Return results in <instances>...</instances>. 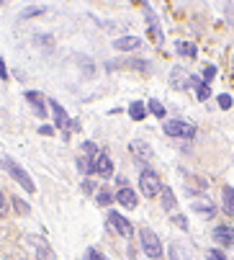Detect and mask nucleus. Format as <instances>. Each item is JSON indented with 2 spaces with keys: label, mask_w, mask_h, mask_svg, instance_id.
Listing matches in <instances>:
<instances>
[{
  "label": "nucleus",
  "mask_w": 234,
  "mask_h": 260,
  "mask_svg": "<svg viewBox=\"0 0 234 260\" xmlns=\"http://www.w3.org/2000/svg\"><path fill=\"white\" fill-rule=\"evenodd\" d=\"M0 165H3V168L13 175V180H18V183L23 185V188H26L28 193H34V191H36V185H34L31 175H28V173H26V170H23V168H21L16 160H11L8 155H3V157H0Z\"/></svg>",
  "instance_id": "nucleus-1"
},
{
  "label": "nucleus",
  "mask_w": 234,
  "mask_h": 260,
  "mask_svg": "<svg viewBox=\"0 0 234 260\" xmlns=\"http://www.w3.org/2000/svg\"><path fill=\"white\" fill-rule=\"evenodd\" d=\"M139 242H142V250H144L147 257L157 260V257L162 255V242H160V237L154 235L149 227H142V230H139Z\"/></svg>",
  "instance_id": "nucleus-2"
},
{
  "label": "nucleus",
  "mask_w": 234,
  "mask_h": 260,
  "mask_svg": "<svg viewBox=\"0 0 234 260\" xmlns=\"http://www.w3.org/2000/svg\"><path fill=\"white\" fill-rule=\"evenodd\" d=\"M139 188H142V193L147 196V199H152V196H157L160 191H162V183H160V175L154 173V170H142L139 173Z\"/></svg>",
  "instance_id": "nucleus-3"
},
{
  "label": "nucleus",
  "mask_w": 234,
  "mask_h": 260,
  "mask_svg": "<svg viewBox=\"0 0 234 260\" xmlns=\"http://www.w3.org/2000/svg\"><path fill=\"white\" fill-rule=\"evenodd\" d=\"M165 134L168 137H178V139H193L196 137V126H193L190 121H168L165 124Z\"/></svg>",
  "instance_id": "nucleus-4"
},
{
  "label": "nucleus",
  "mask_w": 234,
  "mask_h": 260,
  "mask_svg": "<svg viewBox=\"0 0 234 260\" xmlns=\"http://www.w3.org/2000/svg\"><path fill=\"white\" fill-rule=\"evenodd\" d=\"M108 224L119 232L121 237H129L131 232H134V227H131V221L129 219H124L119 211H108Z\"/></svg>",
  "instance_id": "nucleus-5"
},
{
  "label": "nucleus",
  "mask_w": 234,
  "mask_h": 260,
  "mask_svg": "<svg viewBox=\"0 0 234 260\" xmlns=\"http://www.w3.org/2000/svg\"><path fill=\"white\" fill-rule=\"evenodd\" d=\"M142 8H144V13H147V26H149V39H152L154 44H162V31H160V23H157V18H154L152 8H149L147 3H142Z\"/></svg>",
  "instance_id": "nucleus-6"
},
{
  "label": "nucleus",
  "mask_w": 234,
  "mask_h": 260,
  "mask_svg": "<svg viewBox=\"0 0 234 260\" xmlns=\"http://www.w3.org/2000/svg\"><path fill=\"white\" fill-rule=\"evenodd\" d=\"M214 240L221 245V247H231L234 245V230L231 227H226V224H219V227H214Z\"/></svg>",
  "instance_id": "nucleus-7"
},
{
  "label": "nucleus",
  "mask_w": 234,
  "mask_h": 260,
  "mask_svg": "<svg viewBox=\"0 0 234 260\" xmlns=\"http://www.w3.org/2000/svg\"><path fill=\"white\" fill-rule=\"evenodd\" d=\"M26 101H31L34 114H36V116H47V106H44V95H42V93L28 90V93H26Z\"/></svg>",
  "instance_id": "nucleus-8"
},
{
  "label": "nucleus",
  "mask_w": 234,
  "mask_h": 260,
  "mask_svg": "<svg viewBox=\"0 0 234 260\" xmlns=\"http://www.w3.org/2000/svg\"><path fill=\"white\" fill-rule=\"evenodd\" d=\"M113 47L121 49V52H131V49H139L142 47V39H139V36H121V39L113 42Z\"/></svg>",
  "instance_id": "nucleus-9"
},
{
  "label": "nucleus",
  "mask_w": 234,
  "mask_h": 260,
  "mask_svg": "<svg viewBox=\"0 0 234 260\" xmlns=\"http://www.w3.org/2000/svg\"><path fill=\"white\" fill-rule=\"evenodd\" d=\"M221 209H224V214L226 216H234V188L231 185H224L221 188Z\"/></svg>",
  "instance_id": "nucleus-10"
},
{
  "label": "nucleus",
  "mask_w": 234,
  "mask_h": 260,
  "mask_svg": "<svg viewBox=\"0 0 234 260\" xmlns=\"http://www.w3.org/2000/svg\"><path fill=\"white\" fill-rule=\"evenodd\" d=\"M93 173H98V175H103V178L113 175V162H111V157H108V155H98V160H95V168H93Z\"/></svg>",
  "instance_id": "nucleus-11"
},
{
  "label": "nucleus",
  "mask_w": 234,
  "mask_h": 260,
  "mask_svg": "<svg viewBox=\"0 0 234 260\" xmlns=\"http://www.w3.org/2000/svg\"><path fill=\"white\" fill-rule=\"evenodd\" d=\"M116 201H119L121 206H126V209H137V193L129 188V185H126V188H121L119 193H116Z\"/></svg>",
  "instance_id": "nucleus-12"
},
{
  "label": "nucleus",
  "mask_w": 234,
  "mask_h": 260,
  "mask_svg": "<svg viewBox=\"0 0 234 260\" xmlns=\"http://www.w3.org/2000/svg\"><path fill=\"white\" fill-rule=\"evenodd\" d=\"M52 103V111H54V124L59 126V129H67L70 126V119H67V114H64V108L57 103V101H49Z\"/></svg>",
  "instance_id": "nucleus-13"
},
{
  "label": "nucleus",
  "mask_w": 234,
  "mask_h": 260,
  "mask_svg": "<svg viewBox=\"0 0 234 260\" xmlns=\"http://www.w3.org/2000/svg\"><path fill=\"white\" fill-rule=\"evenodd\" d=\"M209 188V183L204 180V178H193V175H188V185H185V191L188 193H204Z\"/></svg>",
  "instance_id": "nucleus-14"
},
{
  "label": "nucleus",
  "mask_w": 234,
  "mask_h": 260,
  "mask_svg": "<svg viewBox=\"0 0 234 260\" xmlns=\"http://www.w3.org/2000/svg\"><path fill=\"white\" fill-rule=\"evenodd\" d=\"M131 155L137 157V160H149L152 157V150H149V147L144 144V142H131Z\"/></svg>",
  "instance_id": "nucleus-15"
},
{
  "label": "nucleus",
  "mask_w": 234,
  "mask_h": 260,
  "mask_svg": "<svg viewBox=\"0 0 234 260\" xmlns=\"http://www.w3.org/2000/svg\"><path fill=\"white\" fill-rule=\"evenodd\" d=\"M160 193H162V209H165V211H173V209L178 206V201H175V193H173V188H170V185H165V188H162Z\"/></svg>",
  "instance_id": "nucleus-16"
},
{
  "label": "nucleus",
  "mask_w": 234,
  "mask_h": 260,
  "mask_svg": "<svg viewBox=\"0 0 234 260\" xmlns=\"http://www.w3.org/2000/svg\"><path fill=\"white\" fill-rule=\"evenodd\" d=\"M190 85L198 90V101H206V98H209V85L204 83V78H198V75H190Z\"/></svg>",
  "instance_id": "nucleus-17"
},
{
  "label": "nucleus",
  "mask_w": 234,
  "mask_h": 260,
  "mask_svg": "<svg viewBox=\"0 0 234 260\" xmlns=\"http://www.w3.org/2000/svg\"><path fill=\"white\" fill-rule=\"evenodd\" d=\"M193 211L204 214V216H214V214H216V209H214L211 201H193Z\"/></svg>",
  "instance_id": "nucleus-18"
},
{
  "label": "nucleus",
  "mask_w": 234,
  "mask_h": 260,
  "mask_svg": "<svg viewBox=\"0 0 234 260\" xmlns=\"http://www.w3.org/2000/svg\"><path fill=\"white\" fill-rule=\"evenodd\" d=\"M188 80H190V75L185 78V75H183V70H180V67H175V70H173V85H175L178 90H183V88H188V85H190Z\"/></svg>",
  "instance_id": "nucleus-19"
},
{
  "label": "nucleus",
  "mask_w": 234,
  "mask_h": 260,
  "mask_svg": "<svg viewBox=\"0 0 234 260\" xmlns=\"http://www.w3.org/2000/svg\"><path fill=\"white\" fill-rule=\"evenodd\" d=\"M129 116H131L134 121H142V119L147 116V108H144V103H139V101H134V103L129 106Z\"/></svg>",
  "instance_id": "nucleus-20"
},
{
  "label": "nucleus",
  "mask_w": 234,
  "mask_h": 260,
  "mask_svg": "<svg viewBox=\"0 0 234 260\" xmlns=\"http://www.w3.org/2000/svg\"><path fill=\"white\" fill-rule=\"evenodd\" d=\"M36 245H39L36 247V260H57L54 252H52V247L47 242H36Z\"/></svg>",
  "instance_id": "nucleus-21"
},
{
  "label": "nucleus",
  "mask_w": 234,
  "mask_h": 260,
  "mask_svg": "<svg viewBox=\"0 0 234 260\" xmlns=\"http://www.w3.org/2000/svg\"><path fill=\"white\" fill-rule=\"evenodd\" d=\"M178 52L185 54V57H196V47H193L190 42H178Z\"/></svg>",
  "instance_id": "nucleus-22"
},
{
  "label": "nucleus",
  "mask_w": 234,
  "mask_h": 260,
  "mask_svg": "<svg viewBox=\"0 0 234 260\" xmlns=\"http://www.w3.org/2000/svg\"><path fill=\"white\" fill-rule=\"evenodd\" d=\"M149 111H152V114L157 116V119H162V116H165V106H162L160 101H154V98L149 101Z\"/></svg>",
  "instance_id": "nucleus-23"
},
{
  "label": "nucleus",
  "mask_w": 234,
  "mask_h": 260,
  "mask_svg": "<svg viewBox=\"0 0 234 260\" xmlns=\"http://www.w3.org/2000/svg\"><path fill=\"white\" fill-rule=\"evenodd\" d=\"M95 201H98V206H111L113 196H111L106 188H101V191H98V196H95Z\"/></svg>",
  "instance_id": "nucleus-24"
},
{
  "label": "nucleus",
  "mask_w": 234,
  "mask_h": 260,
  "mask_svg": "<svg viewBox=\"0 0 234 260\" xmlns=\"http://www.w3.org/2000/svg\"><path fill=\"white\" fill-rule=\"evenodd\" d=\"M44 11H47V8H39V6H34V8H26V11L21 13V18L26 21V18H34V16H44Z\"/></svg>",
  "instance_id": "nucleus-25"
},
{
  "label": "nucleus",
  "mask_w": 234,
  "mask_h": 260,
  "mask_svg": "<svg viewBox=\"0 0 234 260\" xmlns=\"http://www.w3.org/2000/svg\"><path fill=\"white\" fill-rule=\"evenodd\" d=\"M13 209H16V214H21V216H26V214H28V204H26V201H21V199H13Z\"/></svg>",
  "instance_id": "nucleus-26"
},
{
  "label": "nucleus",
  "mask_w": 234,
  "mask_h": 260,
  "mask_svg": "<svg viewBox=\"0 0 234 260\" xmlns=\"http://www.w3.org/2000/svg\"><path fill=\"white\" fill-rule=\"evenodd\" d=\"M214 75H216V67H214V64H209V67L204 70V83L209 85V83L214 80Z\"/></svg>",
  "instance_id": "nucleus-27"
},
{
  "label": "nucleus",
  "mask_w": 234,
  "mask_h": 260,
  "mask_svg": "<svg viewBox=\"0 0 234 260\" xmlns=\"http://www.w3.org/2000/svg\"><path fill=\"white\" fill-rule=\"evenodd\" d=\"M173 224H175V227H180V230H188V219H185V216H180V214H175V216H173Z\"/></svg>",
  "instance_id": "nucleus-28"
},
{
  "label": "nucleus",
  "mask_w": 234,
  "mask_h": 260,
  "mask_svg": "<svg viewBox=\"0 0 234 260\" xmlns=\"http://www.w3.org/2000/svg\"><path fill=\"white\" fill-rule=\"evenodd\" d=\"M231 103H234V101H231V95H226V93H221V95H219V106H221L224 111H226V108H231Z\"/></svg>",
  "instance_id": "nucleus-29"
},
{
  "label": "nucleus",
  "mask_w": 234,
  "mask_h": 260,
  "mask_svg": "<svg viewBox=\"0 0 234 260\" xmlns=\"http://www.w3.org/2000/svg\"><path fill=\"white\" fill-rule=\"evenodd\" d=\"M83 260H106V257H103L98 250H93V247H90V250H85V257H83Z\"/></svg>",
  "instance_id": "nucleus-30"
},
{
  "label": "nucleus",
  "mask_w": 234,
  "mask_h": 260,
  "mask_svg": "<svg viewBox=\"0 0 234 260\" xmlns=\"http://www.w3.org/2000/svg\"><path fill=\"white\" fill-rule=\"evenodd\" d=\"M206 257H209V260H226V257H224V252H221L219 247H214V250H209V255H206Z\"/></svg>",
  "instance_id": "nucleus-31"
},
{
  "label": "nucleus",
  "mask_w": 234,
  "mask_h": 260,
  "mask_svg": "<svg viewBox=\"0 0 234 260\" xmlns=\"http://www.w3.org/2000/svg\"><path fill=\"white\" fill-rule=\"evenodd\" d=\"M83 191H85V193H93V191H95V183L85 178V180H83Z\"/></svg>",
  "instance_id": "nucleus-32"
},
{
  "label": "nucleus",
  "mask_w": 234,
  "mask_h": 260,
  "mask_svg": "<svg viewBox=\"0 0 234 260\" xmlns=\"http://www.w3.org/2000/svg\"><path fill=\"white\" fill-rule=\"evenodd\" d=\"M170 260H183V255H180V247H178V245H173V247H170Z\"/></svg>",
  "instance_id": "nucleus-33"
},
{
  "label": "nucleus",
  "mask_w": 234,
  "mask_h": 260,
  "mask_svg": "<svg viewBox=\"0 0 234 260\" xmlns=\"http://www.w3.org/2000/svg\"><path fill=\"white\" fill-rule=\"evenodd\" d=\"M0 78H8V70H6V62H3V57H0Z\"/></svg>",
  "instance_id": "nucleus-34"
},
{
  "label": "nucleus",
  "mask_w": 234,
  "mask_h": 260,
  "mask_svg": "<svg viewBox=\"0 0 234 260\" xmlns=\"http://www.w3.org/2000/svg\"><path fill=\"white\" fill-rule=\"evenodd\" d=\"M8 211V206H6V196H3V191H0V214H6Z\"/></svg>",
  "instance_id": "nucleus-35"
},
{
  "label": "nucleus",
  "mask_w": 234,
  "mask_h": 260,
  "mask_svg": "<svg viewBox=\"0 0 234 260\" xmlns=\"http://www.w3.org/2000/svg\"><path fill=\"white\" fill-rule=\"evenodd\" d=\"M39 134H47V137H52V134H54V129H52V126H39Z\"/></svg>",
  "instance_id": "nucleus-36"
},
{
  "label": "nucleus",
  "mask_w": 234,
  "mask_h": 260,
  "mask_svg": "<svg viewBox=\"0 0 234 260\" xmlns=\"http://www.w3.org/2000/svg\"><path fill=\"white\" fill-rule=\"evenodd\" d=\"M11 260H23V257H11Z\"/></svg>",
  "instance_id": "nucleus-37"
}]
</instances>
